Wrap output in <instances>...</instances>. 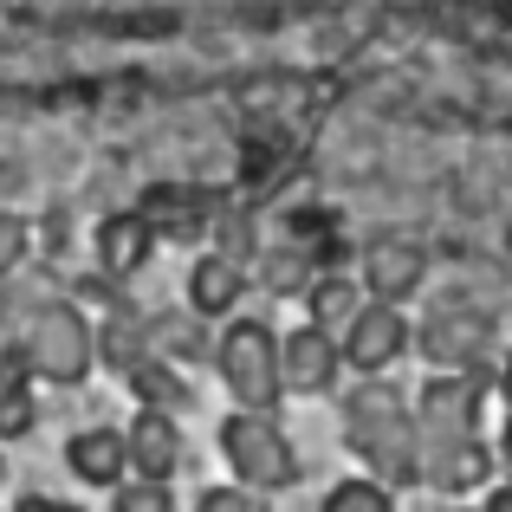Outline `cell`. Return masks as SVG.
<instances>
[{
	"label": "cell",
	"instance_id": "6da1fadb",
	"mask_svg": "<svg viewBox=\"0 0 512 512\" xmlns=\"http://www.w3.org/2000/svg\"><path fill=\"white\" fill-rule=\"evenodd\" d=\"M344 448L370 480H383L389 493L422 487V435H415V402L402 396V383L389 376H357L344 389Z\"/></svg>",
	"mask_w": 512,
	"mask_h": 512
},
{
	"label": "cell",
	"instance_id": "7a4b0ae2",
	"mask_svg": "<svg viewBox=\"0 0 512 512\" xmlns=\"http://www.w3.org/2000/svg\"><path fill=\"white\" fill-rule=\"evenodd\" d=\"M13 370H26L33 383H52V389H78L98 370V325L72 299H59V292H33Z\"/></svg>",
	"mask_w": 512,
	"mask_h": 512
},
{
	"label": "cell",
	"instance_id": "3957f363",
	"mask_svg": "<svg viewBox=\"0 0 512 512\" xmlns=\"http://www.w3.org/2000/svg\"><path fill=\"white\" fill-rule=\"evenodd\" d=\"M214 448H221L227 474H234L240 487L266 493V500L305 480L299 448H292L286 422H279V415H266V409H227L221 422H214Z\"/></svg>",
	"mask_w": 512,
	"mask_h": 512
},
{
	"label": "cell",
	"instance_id": "277c9868",
	"mask_svg": "<svg viewBox=\"0 0 512 512\" xmlns=\"http://www.w3.org/2000/svg\"><path fill=\"white\" fill-rule=\"evenodd\" d=\"M214 376L234 396V409H266L286 402V376H279V331L273 318H227L214 338Z\"/></svg>",
	"mask_w": 512,
	"mask_h": 512
},
{
	"label": "cell",
	"instance_id": "5b68a950",
	"mask_svg": "<svg viewBox=\"0 0 512 512\" xmlns=\"http://www.w3.org/2000/svg\"><path fill=\"white\" fill-rule=\"evenodd\" d=\"M487 389H493V376H454V370L428 376L422 396H415V435H422V448L474 441L480 415H487Z\"/></svg>",
	"mask_w": 512,
	"mask_h": 512
},
{
	"label": "cell",
	"instance_id": "8992f818",
	"mask_svg": "<svg viewBox=\"0 0 512 512\" xmlns=\"http://www.w3.org/2000/svg\"><path fill=\"white\" fill-rule=\"evenodd\" d=\"M415 350H422L435 370H454V376H493L487 357H493V318L487 312H467V305H441L422 331H415Z\"/></svg>",
	"mask_w": 512,
	"mask_h": 512
},
{
	"label": "cell",
	"instance_id": "52a82bcc",
	"mask_svg": "<svg viewBox=\"0 0 512 512\" xmlns=\"http://www.w3.org/2000/svg\"><path fill=\"white\" fill-rule=\"evenodd\" d=\"M344 370H357V376H389L402 357L415 350V325L402 318V305H376V299H363V312L344 325Z\"/></svg>",
	"mask_w": 512,
	"mask_h": 512
},
{
	"label": "cell",
	"instance_id": "ba28073f",
	"mask_svg": "<svg viewBox=\"0 0 512 512\" xmlns=\"http://www.w3.org/2000/svg\"><path fill=\"white\" fill-rule=\"evenodd\" d=\"M279 376H286V396H331L338 389V376H344V350L331 331H318V325H299V331H286L279 338Z\"/></svg>",
	"mask_w": 512,
	"mask_h": 512
},
{
	"label": "cell",
	"instance_id": "9c48e42d",
	"mask_svg": "<svg viewBox=\"0 0 512 512\" xmlns=\"http://www.w3.org/2000/svg\"><path fill=\"white\" fill-rule=\"evenodd\" d=\"M65 474H72L78 487L117 493L130 480V441H124V428H111V422L72 428V435H65Z\"/></svg>",
	"mask_w": 512,
	"mask_h": 512
},
{
	"label": "cell",
	"instance_id": "30bf717a",
	"mask_svg": "<svg viewBox=\"0 0 512 512\" xmlns=\"http://www.w3.org/2000/svg\"><path fill=\"white\" fill-rule=\"evenodd\" d=\"M493 474H500V454H493L487 435L474 441H441V448H422V487L448 493V500H467V493H487Z\"/></svg>",
	"mask_w": 512,
	"mask_h": 512
},
{
	"label": "cell",
	"instance_id": "8fae6325",
	"mask_svg": "<svg viewBox=\"0 0 512 512\" xmlns=\"http://www.w3.org/2000/svg\"><path fill=\"white\" fill-rule=\"evenodd\" d=\"M357 286H363V299H376V305H409L415 292L428 286V253L415 247V240H376L357 266Z\"/></svg>",
	"mask_w": 512,
	"mask_h": 512
},
{
	"label": "cell",
	"instance_id": "7c38bea8",
	"mask_svg": "<svg viewBox=\"0 0 512 512\" xmlns=\"http://www.w3.org/2000/svg\"><path fill=\"white\" fill-rule=\"evenodd\" d=\"M124 441H130V474L137 480H169L175 487V474H182V461H188V435H182L175 415L137 409L130 428H124Z\"/></svg>",
	"mask_w": 512,
	"mask_h": 512
},
{
	"label": "cell",
	"instance_id": "4fadbf2b",
	"mask_svg": "<svg viewBox=\"0 0 512 512\" xmlns=\"http://www.w3.org/2000/svg\"><path fill=\"white\" fill-rule=\"evenodd\" d=\"M247 286H253L247 260L208 247L195 266H188V312H195V318H234L240 299H247Z\"/></svg>",
	"mask_w": 512,
	"mask_h": 512
},
{
	"label": "cell",
	"instance_id": "5bb4252c",
	"mask_svg": "<svg viewBox=\"0 0 512 512\" xmlns=\"http://www.w3.org/2000/svg\"><path fill=\"white\" fill-rule=\"evenodd\" d=\"M150 253H156V221L143 208H124L98 227V260L111 279H137L150 266Z\"/></svg>",
	"mask_w": 512,
	"mask_h": 512
},
{
	"label": "cell",
	"instance_id": "9a60e30c",
	"mask_svg": "<svg viewBox=\"0 0 512 512\" xmlns=\"http://www.w3.org/2000/svg\"><path fill=\"white\" fill-rule=\"evenodd\" d=\"M143 357H156L150 318H143L137 305H111V312H104V325H98V363H104V370H117V376H130Z\"/></svg>",
	"mask_w": 512,
	"mask_h": 512
},
{
	"label": "cell",
	"instance_id": "2e32d148",
	"mask_svg": "<svg viewBox=\"0 0 512 512\" xmlns=\"http://www.w3.org/2000/svg\"><path fill=\"white\" fill-rule=\"evenodd\" d=\"M305 312H312L318 331H331V338H344V325L363 312V286L350 273H318L312 286H305Z\"/></svg>",
	"mask_w": 512,
	"mask_h": 512
},
{
	"label": "cell",
	"instance_id": "e0dca14e",
	"mask_svg": "<svg viewBox=\"0 0 512 512\" xmlns=\"http://www.w3.org/2000/svg\"><path fill=\"white\" fill-rule=\"evenodd\" d=\"M260 279H266V292H273V299H305V286L318 279V266H312V253H305V247L279 240V247L260 253Z\"/></svg>",
	"mask_w": 512,
	"mask_h": 512
},
{
	"label": "cell",
	"instance_id": "ac0fdd59",
	"mask_svg": "<svg viewBox=\"0 0 512 512\" xmlns=\"http://www.w3.org/2000/svg\"><path fill=\"white\" fill-rule=\"evenodd\" d=\"M124 383L137 389V402H143V409H163V415H182V409H188V383L169 370L163 357H143L137 370L124 376Z\"/></svg>",
	"mask_w": 512,
	"mask_h": 512
},
{
	"label": "cell",
	"instance_id": "d6986e66",
	"mask_svg": "<svg viewBox=\"0 0 512 512\" xmlns=\"http://www.w3.org/2000/svg\"><path fill=\"white\" fill-rule=\"evenodd\" d=\"M318 512H396V493H389L383 480H370V474H350L318 500Z\"/></svg>",
	"mask_w": 512,
	"mask_h": 512
},
{
	"label": "cell",
	"instance_id": "ffe728a7",
	"mask_svg": "<svg viewBox=\"0 0 512 512\" xmlns=\"http://www.w3.org/2000/svg\"><path fill=\"white\" fill-rule=\"evenodd\" d=\"M26 260H33V221L0 208V286H13L26 273Z\"/></svg>",
	"mask_w": 512,
	"mask_h": 512
},
{
	"label": "cell",
	"instance_id": "44dd1931",
	"mask_svg": "<svg viewBox=\"0 0 512 512\" xmlns=\"http://www.w3.org/2000/svg\"><path fill=\"white\" fill-rule=\"evenodd\" d=\"M39 428V402H33V389L13 376V383H0V448L7 441H26Z\"/></svg>",
	"mask_w": 512,
	"mask_h": 512
},
{
	"label": "cell",
	"instance_id": "7402d4cb",
	"mask_svg": "<svg viewBox=\"0 0 512 512\" xmlns=\"http://www.w3.org/2000/svg\"><path fill=\"white\" fill-rule=\"evenodd\" d=\"M111 512H182V500H175L169 480H137L130 474L124 487L111 493Z\"/></svg>",
	"mask_w": 512,
	"mask_h": 512
},
{
	"label": "cell",
	"instance_id": "603a6c76",
	"mask_svg": "<svg viewBox=\"0 0 512 512\" xmlns=\"http://www.w3.org/2000/svg\"><path fill=\"white\" fill-rule=\"evenodd\" d=\"M188 512H273V500L253 493V487H240V480H221V487H201Z\"/></svg>",
	"mask_w": 512,
	"mask_h": 512
},
{
	"label": "cell",
	"instance_id": "cb8c5ba5",
	"mask_svg": "<svg viewBox=\"0 0 512 512\" xmlns=\"http://www.w3.org/2000/svg\"><path fill=\"white\" fill-rule=\"evenodd\" d=\"M13 512H91L78 500H52V493H26V500H13Z\"/></svg>",
	"mask_w": 512,
	"mask_h": 512
},
{
	"label": "cell",
	"instance_id": "d4e9b609",
	"mask_svg": "<svg viewBox=\"0 0 512 512\" xmlns=\"http://www.w3.org/2000/svg\"><path fill=\"white\" fill-rule=\"evenodd\" d=\"M480 512H512V480H493L487 500H480Z\"/></svg>",
	"mask_w": 512,
	"mask_h": 512
},
{
	"label": "cell",
	"instance_id": "484cf974",
	"mask_svg": "<svg viewBox=\"0 0 512 512\" xmlns=\"http://www.w3.org/2000/svg\"><path fill=\"white\" fill-rule=\"evenodd\" d=\"M493 389H500V402L512 409V350H506V363H500V370H493Z\"/></svg>",
	"mask_w": 512,
	"mask_h": 512
},
{
	"label": "cell",
	"instance_id": "4316f807",
	"mask_svg": "<svg viewBox=\"0 0 512 512\" xmlns=\"http://www.w3.org/2000/svg\"><path fill=\"white\" fill-rule=\"evenodd\" d=\"M493 454H500V467L512 474V409H506V428H500V448H493Z\"/></svg>",
	"mask_w": 512,
	"mask_h": 512
},
{
	"label": "cell",
	"instance_id": "83f0119b",
	"mask_svg": "<svg viewBox=\"0 0 512 512\" xmlns=\"http://www.w3.org/2000/svg\"><path fill=\"white\" fill-rule=\"evenodd\" d=\"M0 493H7V454H0Z\"/></svg>",
	"mask_w": 512,
	"mask_h": 512
},
{
	"label": "cell",
	"instance_id": "f1b7e54d",
	"mask_svg": "<svg viewBox=\"0 0 512 512\" xmlns=\"http://www.w3.org/2000/svg\"><path fill=\"white\" fill-rule=\"evenodd\" d=\"M441 512H480V506H441Z\"/></svg>",
	"mask_w": 512,
	"mask_h": 512
}]
</instances>
